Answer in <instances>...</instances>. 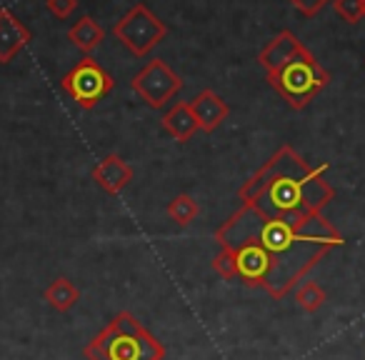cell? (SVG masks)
Listing matches in <instances>:
<instances>
[{
	"mask_svg": "<svg viewBox=\"0 0 365 360\" xmlns=\"http://www.w3.org/2000/svg\"><path fill=\"white\" fill-rule=\"evenodd\" d=\"M215 240L228 250L240 243H253L265 250L270 258L265 293L273 300H283L330 250L345 243L340 230L323 215L310 220H280L268 218L250 205H240L215 230Z\"/></svg>",
	"mask_w": 365,
	"mask_h": 360,
	"instance_id": "1",
	"label": "cell"
},
{
	"mask_svg": "<svg viewBox=\"0 0 365 360\" xmlns=\"http://www.w3.org/2000/svg\"><path fill=\"white\" fill-rule=\"evenodd\" d=\"M328 163L313 168L295 148L283 145L248 178L238 190L240 205H250L268 218L310 220L323 215V208L335 198L328 183Z\"/></svg>",
	"mask_w": 365,
	"mask_h": 360,
	"instance_id": "2",
	"label": "cell"
},
{
	"mask_svg": "<svg viewBox=\"0 0 365 360\" xmlns=\"http://www.w3.org/2000/svg\"><path fill=\"white\" fill-rule=\"evenodd\" d=\"M88 360H163L165 345L133 313H118L91 343L86 345Z\"/></svg>",
	"mask_w": 365,
	"mask_h": 360,
	"instance_id": "3",
	"label": "cell"
},
{
	"mask_svg": "<svg viewBox=\"0 0 365 360\" xmlns=\"http://www.w3.org/2000/svg\"><path fill=\"white\" fill-rule=\"evenodd\" d=\"M268 83L293 110H303L310 106L318 93L330 86V73L318 63V58L303 48L295 58H290L278 71L265 73Z\"/></svg>",
	"mask_w": 365,
	"mask_h": 360,
	"instance_id": "4",
	"label": "cell"
},
{
	"mask_svg": "<svg viewBox=\"0 0 365 360\" xmlns=\"http://www.w3.org/2000/svg\"><path fill=\"white\" fill-rule=\"evenodd\" d=\"M61 88L78 108L93 110L115 88V81L96 58L86 56L61 78Z\"/></svg>",
	"mask_w": 365,
	"mask_h": 360,
	"instance_id": "5",
	"label": "cell"
},
{
	"mask_svg": "<svg viewBox=\"0 0 365 360\" xmlns=\"http://www.w3.org/2000/svg\"><path fill=\"white\" fill-rule=\"evenodd\" d=\"M113 36L138 58H145L160 41H165L168 28L145 3L133 6L120 21L113 26Z\"/></svg>",
	"mask_w": 365,
	"mask_h": 360,
	"instance_id": "6",
	"label": "cell"
},
{
	"mask_svg": "<svg viewBox=\"0 0 365 360\" xmlns=\"http://www.w3.org/2000/svg\"><path fill=\"white\" fill-rule=\"evenodd\" d=\"M180 88H182V78L178 76L165 61H160V58L148 63V66L130 81V91L135 93L145 106L155 108V110L165 108L168 103L180 93Z\"/></svg>",
	"mask_w": 365,
	"mask_h": 360,
	"instance_id": "7",
	"label": "cell"
},
{
	"mask_svg": "<svg viewBox=\"0 0 365 360\" xmlns=\"http://www.w3.org/2000/svg\"><path fill=\"white\" fill-rule=\"evenodd\" d=\"M188 106H190V110H193L195 120H198L200 130H205V133H215L225 123V118L230 115L228 103L215 91H210V88L200 91L195 98H190Z\"/></svg>",
	"mask_w": 365,
	"mask_h": 360,
	"instance_id": "8",
	"label": "cell"
},
{
	"mask_svg": "<svg viewBox=\"0 0 365 360\" xmlns=\"http://www.w3.org/2000/svg\"><path fill=\"white\" fill-rule=\"evenodd\" d=\"M133 175H135V170H133L120 155H115V153L106 155L93 168V180H96L98 188H103L108 195L123 193V190L133 183Z\"/></svg>",
	"mask_w": 365,
	"mask_h": 360,
	"instance_id": "9",
	"label": "cell"
},
{
	"mask_svg": "<svg viewBox=\"0 0 365 360\" xmlns=\"http://www.w3.org/2000/svg\"><path fill=\"white\" fill-rule=\"evenodd\" d=\"M31 43V31L8 8L0 11V63H11Z\"/></svg>",
	"mask_w": 365,
	"mask_h": 360,
	"instance_id": "10",
	"label": "cell"
},
{
	"mask_svg": "<svg viewBox=\"0 0 365 360\" xmlns=\"http://www.w3.org/2000/svg\"><path fill=\"white\" fill-rule=\"evenodd\" d=\"M303 48L305 46L298 41V38H295V33L280 31L278 36H275L273 41H270L268 46L258 53V63L263 66L265 73H273V71H278L280 66H285L290 58L298 56Z\"/></svg>",
	"mask_w": 365,
	"mask_h": 360,
	"instance_id": "11",
	"label": "cell"
},
{
	"mask_svg": "<svg viewBox=\"0 0 365 360\" xmlns=\"http://www.w3.org/2000/svg\"><path fill=\"white\" fill-rule=\"evenodd\" d=\"M160 125H163V130L178 143H188L190 138L200 130V125H198V120H195L193 110H190L188 101H180L173 108H168L160 118Z\"/></svg>",
	"mask_w": 365,
	"mask_h": 360,
	"instance_id": "12",
	"label": "cell"
},
{
	"mask_svg": "<svg viewBox=\"0 0 365 360\" xmlns=\"http://www.w3.org/2000/svg\"><path fill=\"white\" fill-rule=\"evenodd\" d=\"M68 41L78 48L81 53L91 56L103 41H106V31L98 26V21H93L91 16H83L81 21H76L68 31Z\"/></svg>",
	"mask_w": 365,
	"mask_h": 360,
	"instance_id": "13",
	"label": "cell"
},
{
	"mask_svg": "<svg viewBox=\"0 0 365 360\" xmlns=\"http://www.w3.org/2000/svg\"><path fill=\"white\" fill-rule=\"evenodd\" d=\"M43 298H46V303L51 305L53 310H58V313H68V310L81 300V290H78V285L73 283L71 278L61 275V278H56L51 285H48L46 293H43Z\"/></svg>",
	"mask_w": 365,
	"mask_h": 360,
	"instance_id": "14",
	"label": "cell"
},
{
	"mask_svg": "<svg viewBox=\"0 0 365 360\" xmlns=\"http://www.w3.org/2000/svg\"><path fill=\"white\" fill-rule=\"evenodd\" d=\"M165 210H168V218H170L175 225H180V228H188V225L200 215L198 200L188 193H178L175 198L168 203Z\"/></svg>",
	"mask_w": 365,
	"mask_h": 360,
	"instance_id": "15",
	"label": "cell"
},
{
	"mask_svg": "<svg viewBox=\"0 0 365 360\" xmlns=\"http://www.w3.org/2000/svg\"><path fill=\"white\" fill-rule=\"evenodd\" d=\"M328 300V293H325L323 285H318L315 280H303V283L295 288V303L300 305V310L305 313H318L320 308Z\"/></svg>",
	"mask_w": 365,
	"mask_h": 360,
	"instance_id": "16",
	"label": "cell"
},
{
	"mask_svg": "<svg viewBox=\"0 0 365 360\" xmlns=\"http://www.w3.org/2000/svg\"><path fill=\"white\" fill-rule=\"evenodd\" d=\"M213 270L223 280H235L238 278V263H235V255L230 253V250L220 248L213 258Z\"/></svg>",
	"mask_w": 365,
	"mask_h": 360,
	"instance_id": "17",
	"label": "cell"
},
{
	"mask_svg": "<svg viewBox=\"0 0 365 360\" xmlns=\"http://www.w3.org/2000/svg\"><path fill=\"white\" fill-rule=\"evenodd\" d=\"M333 8L350 26L363 21V0H333Z\"/></svg>",
	"mask_w": 365,
	"mask_h": 360,
	"instance_id": "18",
	"label": "cell"
},
{
	"mask_svg": "<svg viewBox=\"0 0 365 360\" xmlns=\"http://www.w3.org/2000/svg\"><path fill=\"white\" fill-rule=\"evenodd\" d=\"M46 6L58 21H66V18H71L76 13L78 0H46Z\"/></svg>",
	"mask_w": 365,
	"mask_h": 360,
	"instance_id": "19",
	"label": "cell"
},
{
	"mask_svg": "<svg viewBox=\"0 0 365 360\" xmlns=\"http://www.w3.org/2000/svg\"><path fill=\"white\" fill-rule=\"evenodd\" d=\"M295 8H298L303 16H308V18H313V16H318L320 11H323L328 3H333V0H290Z\"/></svg>",
	"mask_w": 365,
	"mask_h": 360,
	"instance_id": "20",
	"label": "cell"
},
{
	"mask_svg": "<svg viewBox=\"0 0 365 360\" xmlns=\"http://www.w3.org/2000/svg\"><path fill=\"white\" fill-rule=\"evenodd\" d=\"M363 18H365V0H363Z\"/></svg>",
	"mask_w": 365,
	"mask_h": 360,
	"instance_id": "21",
	"label": "cell"
}]
</instances>
